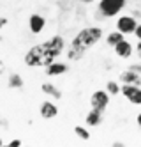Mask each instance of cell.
Listing matches in <instances>:
<instances>
[{"label": "cell", "mask_w": 141, "mask_h": 147, "mask_svg": "<svg viewBox=\"0 0 141 147\" xmlns=\"http://www.w3.org/2000/svg\"><path fill=\"white\" fill-rule=\"evenodd\" d=\"M63 48H65L63 37L62 36H53L48 41H44V43H39L35 46H32L25 53L23 60L28 67H46L62 53Z\"/></svg>", "instance_id": "cell-1"}, {"label": "cell", "mask_w": 141, "mask_h": 147, "mask_svg": "<svg viewBox=\"0 0 141 147\" xmlns=\"http://www.w3.org/2000/svg\"><path fill=\"white\" fill-rule=\"evenodd\" d=\"M102 39V28L101 27H85L71 41V46L67 50L69 60H81L83 55L88 51L94 45H97Z\"/></svg>", "instance_id": "cell-2"}, {"label": "cell", "mask_w": 141, "mask_h": 147, "mask_svg": "<svg viewBox=\"0 0 141 147\" xmlns=\"http://www.w3.org/2000/svg\"><path fill=\"white\" fill-rule=\"evenodd\" d=\"M127 5V0H99V13L102 18L118 16Z\"/></svg>", "instance_id": "cell-3"}, {"label": "cell", "mask_w": 141, "mask_h": 147, "mask_svg": "<svg viewBox=\"0 0 141 147\" xmlns=\"http://www.w3.org/2000/svg\"><path fill=\"white\" fill-rule=\"evenodd\" d=\"M120 94L131 103V105H136L139 107L141 105V85H131V83H122V89H120Z\"/></svg>", "instance_id": "cell-4"}, {"label": "cell", "mask_w": 141, "mask_h": 147, "mask_svg": "<svg viewBox=\"0 0 141 147\" xmlns=\"http://www.w3.org/2000/svg\"><path fill=\"white\" fill-rule=\"evenodd\" d=\"M136 27H138V22H136V18L131 16V14H122V16H118V20H116V30H120L124 36L134 34Z\"/></svg>", "instance_id": "cell-5"}, {"label": "cell", "mask_w": 141, "mask_h": 147, "mask_svg": "<svg viewBox=\"0 0 141 147\" xmlns=\"http://www.w3.org/2000/svg\"><path fill=\"white\" fill-rule=\"evenodd\" d=\"M110 96L111 94L108 90H95L90 96V107L95 108V110L104 112L108 108V105H110Z\"/></svg>", "instance_id": "cell-6"}, {"label": "cell", "mask_w": 141, "mask_h": 147, "mask_svg": "<svg viewBox=\"0 0 141 147\" xmlns=\"http://www.w3.org/2000/svg\"><path fill=\"white\" fill-rule=\"evenodd\" d=\"M39 115L44 121H51V119H55L57 115H58V107L53 101L46 99V101H42L41 103V108H39Z\"/></svg>", "instance_id": "cell-7"}, {"label": "cell", "mask_w": 141, "mask_h": 147, "mask_svg": "<svg viewBox=\"0 0 141 147\" xmlns=\"http://www.w3.org/2000/svg\"><path fill=\"white\" fill-rule=\"evenodd\" d=\"M44 27H46V18L44 16H41L37 13L30 14V18H28V28H30L32 34H41L42 30H44Z\"/></svg>", "instance_id": "cell-8"}, {"label": "cell", "mask_w": 141, "mask_h": 147, "mask_svg": "<svg viewBox=\"0 0 141 147\" xmlns=\"http://www.w3.org/2000/svg\"><path fill=\"white\" fill-rule=\"evenodd\" d=\"M115 53L120 59H131L134 53V45H131L127 39H122L120 43L115 46Z\"/></svg>", "instance_id": "cell-9"}, {"label": "cell", "mask_w": 141, "mask_h": 147, "mask_svg": "<svg viewBox=\"0 0 141 147\" xmlns=\"http://www.w3.org/2000/svg\"><path fill=\"white\" fill-rule=\"evenodd\" d=\"M120 82L122 83H131V85H141V75L129 67V69L120 73Z\"/></svg>", "instance_id": "cell-10"}, {"label": "cell", "mask_w": 141, "mask_h": 147, "mask_svg": "<svg viewBox=\"0 0 141 147\" xmlns=\"http://www.w3.org/2000/svg\"><path fill=\"white\" fill-rule=\"evenodd\" d=\"M67 69H69L67 64L53 60L49 66H46V75H48V76H60V75H65Z\"/></svg>", "instance_id": "cell-11"}, {"label": "cell", "mask_w": 141, "mask_h": 147, "mask_svg": "<svg viewBox=\"0 0 141 147\" xmlns=\"http://www.w3.org/2000/svg\"><path fill=\"white\" fill-rule=\"evenodd\" d=\"M85 121H86V124H88L90 128H95V126H99V124L102 122V112H101V110L92 108L88 113H86Z\"/></svg>", "instance_id": "cell-12"}, {"label": "cell", "mask_w": 141, "mask_h": 147, "mask_svg": "<svg viewBox=\"0 0 141 147\" xmlns=\"http://www.w3.org/2000/svg\"><path fill=\"white\" fill-rule=\"evenodd\" d=\"M41 90L44 92V94H48L49 98H53V99H60L62 98V92H60V89H57V85H53V83H49V82H44L41 85Z\"/></svg>", "instance_id": "cell-13"}, {"label": "cell", "mask_w": 141, "mask_h": 147, "mask_svg": "<svg viewBox=\"0 0 141 147\" xmlns=\"http://www.w3.org/2000/svg\"><path fill=\"white\" fill-rule=\"evenodd\" d=\"M7 85H9V89H23L25 82H23L19 73H11L7 76Z\"/></svg>", "instance_id": "cell-14"}, {"label": "cell", "mask_w": 141, "mask_h": 147, "mask_svg": "<svg viewBox=\"0 0 141 147\" xmlns=\"http://www.w3.org/2000/svg\"><path fill=\"white\" fill-rule=\"evenodd\" d=\"M122 39H125V37H124V34L120 32V30H116V32H110V34L106 36V45L111 46V48H115Z\"/></svg>", "instance_id": "cell-15"}, {"label": "cell", "mask_w": 141, "mask_h": 147, "mask_svg": "<svg viewBox=\"0 0 141 147\" xmlns=\"http://www.w3.org/2000/svg\"><path fill=\"white\" fill-rule=\"evenodd\" d=\"M74 133H76V136H78V138H81V140H85V142L90 140V131L86 129L85 126H74Z\"/></svg>", "instance_id": "cell-16"}, {"label": "cell", "mask_w": 141, "mask_h": 147, "mask_svg": "<svg viewBox=\"0 0 141 147\" xmlns=\"http://www.w3.org/2000/svg\"><path fill=\"white\" fill-rule=\"evenodd\" d=\"M120 89H122V85H118L116 82H113V80H110L106 83V90L111 94V96H116V94H120Z\"/></svg>", "instance_id": "cell-17"}, {"label": "cell", "mask_w": 141, "mask_h": 147, "mask_svg": "<svg viewBox=\"0 0 141 147\" xmlns=\"http://www.w3.org/2000/svg\"><path fill=\"white\" fill-rule=\"evenodd\" d=\"M7 145H11V147H19V145H21V140H19V138H13Z\"/></svg>", "instance_id": "cell-18"}, {"label": "cell", "mask_w": 141, "mask_h": 147, "mask_svg": "<svg viewBox=\"0 0 141 147\" xmlns=\"http://www.w3.org/2000/svg\"><path fill=\"white\" fill-rule=\"evenodd\" d=\"M131 69H134L136 73H139V75H141V60L138 62V64H132V66H131Z\"/></svg>", "instance_id": "cell-19"}, {"label": "cell", "mask_w": 141, "mask_h": 147, "mask_svg": "<svg viewBox=\"0 0 141 147\" xmlns=\"http://www.w3.org/2000/svg\"><path fill=\"white\" fill-rule=\"evenodd\" d=\"M136 55L139 57V60H141V41L138 39V45H136Z\"/></svg>", "instance_id": "cell-20"}, {"label": "cell", "mask_w": 141, "mask_h": 147, "mask_svg": "<svg viewBox=\"0 0 141 147\" xmlns=\"http://www.w3.org/2000/svg\"><path fill=\"white\" fill-rule=\"evenodd\" d=\"M134 36L141 41V23H138V27H136V32H134Z\"/></svg>", "instance_id": "cell-21"}, {"label": "cell", "mask_w": 141, "mask_h": 147, "mask_svg": "<svg viewBox=\"0 0 141 147\" xmlns=\"http://www.w3.org/2000/svg\"><path fill=\"white\" fill-rule=\"evenodd\" d=\"M7 23H9V20H7V18H0V30H2Z\"/></svg>", "instance_id": "cell-22"}, {"label": "cell", "mask_w": 141, "mask_h": 147, "mask_svg": "<svg viewBox=\"0 0 141 147\" xmlns=\"http://www.w3.org/2000/svg\"><path fill=\"white\" fill-rule=\"evenodd\" d=\"M136 122H138V126H141V112L136 115Z\"/></svg>", "instance_id": "cell-23"}, {"label": "cell", "mask_w": 141, "mask_h": 147, "mask_svg": "<svg viewBox=\"0 0 141 147\" xmlns=\"http://www.w3.org/2000/svg\"><path fill=\"white\" fill-rule=\"evenodd\" d=\"M2 73H4V62L0 60V75H2Z\"/></svg>", "instance_id": "cell-24"}, {"label": "cell", "mask_w": 141, "mask_h": 147, "mask_svg": "<svg viewBox=\"0 0 141 147\" xmlns=\"http://www.w3.org/2000/svg\"><path fill=\"white\" fill-rule=\"evenodd\" d=\"M80 2H83V4H90V2H95V0H80Z\"/></svg>", "instance_id": "cell-25"}, {"label": "cell", "mask_w": 141, "mask_h": 147, "mask_svg": "<svg viewBox=\"0 0 141 147\" xmlns=\"http://www.w3.org/2000/svg\"><path fill=\"white\" fill-rule=\"evenodd\" d=\"M0 145H4V140H2V138H0Z\"/></svg>", "instance_id": "cell-26"}]
</instances>
